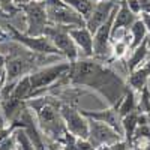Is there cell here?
Masks as SVG:
<instances>
[{
  "label": "cell",
  "mask_w": 150,
  "mask_h": 150,
  "mask_svg": "<svg viewBox=\"0 0 150 150\" xmlns=\"http://www.w3.org/2000/svg\"><path fill=\"white\" fill-rule=\"evenodd\" d=\"M116 107H117V111H119L122 119L125 116L131 114V112L137 111V107H138V93H135L129 87L126 90V93H125V96L120 99V102Z\"/></svg>",
  "instance_id": "cell-16"
},
{
  "label": "cell",
  "mask_w": 150,
  "mask_h": 150,
  "mask_svg": "<svg viewBox=\"0 0 150 150\" xmlns=\"http://www.w3.org/2000/svg\"><path fill=\"white\" fill-rule=\"evenodd\" d=\"M150 143V125H141L137 128L134 138H132V146L134 147H143Z\"/></svg>",
  "instance_id": "cell-20"
},
{
  "label": "cell",
  "mask_w": 150,
  "mask_h": 150,
  "mask_svg": "<svg viewBox=\"0 0 150 150\" xmlns=\"http://www.w3.org/2000/svg\"><path fill=\"white\" fill-rule=\"evenodd\" d=\"M140 8H141V14L150 15V0H140Z\"/></svg>",
  "instance_id": "cell-27"
},
{
  "label": "cell",
  "mask_w": 150,
  "mask_h": 150,
  "mask_svg": "<svg viewBox=\"0 0 150 150\" xmlns=\"http://www.w3.org/2000/svg\"><path fill=\"white\" fill-rule=\"evenodd\" d=\"M117 6H119L117 0H108V2H98V3H95L90 17L87 18V21H86V27L89 29L92 33H95L102 24H105L110 20V17L114 14V11L117 9Z\"/></svg>",
  "instance_id": "cell-10"
},
{
  "label": "cell",
  "mask_w": 150,
  "mask_h": 150,
  "mask_svg": "<svg viewBox=\"0 0 150 150\" xmlns=\"http://www.w3.org/2000/svg\"><path fill=\"white\" fill-rule=\"evenodd\" d=\"M17 2V5L21 8V6H24V5H27V3H32V2H36V0H15Z\"/></svg>",
  "instance_id": "cell-30"
},
{
  "label": "cell",
  "mask_w": 150,
  "mask_h": 150,
  "mask_svg": "<svg viewBox=\"0 0 150 150\" xmlns=\"http://www.w3.org/2000/svg\"><path fill=\"white\" fill-rule=\"evenodd\" d=\"M14 135H15V138H17V144H18V149L17 150H36L33 143L30 141L29 138V135L27 132L24 131L23 128H18L14 131Z\"/></svg>",
  "instance_id": "cell-22"
},
{
  "label": "cell",
  "mask_w": 150,
  "mask_h": 150,
  "mask_svg": "<svg viewBox=\"0 0 150 150\" xmlns=\"http://www.w3.org/2000/svg\"><path fill=\"white\" fill-rule=\"evenodd\" d=\"M68 81L71 86L95 90L104 98V101H107L108 107L117 105L129 89L126 81L117 72L105 66V62L93 57H80L77 62L71 63Z\"/></svg>",
  "instance_id": "cell-1"
},
{
  "label": "cell",
  "mask_w": 150,
  "mask_h": 150,
  "mask_svg": "<svg viewBox=\"0 0 150 150\" xmlns=\"http://www.w3.org/2000/svg\"><path fill=\"white\" fill-rule=\"evenodd\" d=\"M8 39H9V35L6 33V30L3 29L2 24H0V44L5 42V41H8Z\"/></svg>",
  "instance_id": "cell-28"
},
{
  "label": "cell",
  "mask_w": 150,
  "mask_h": 150,
  "mask_svg": "<svg viewBox=\"0 0 150 150\" xmlns=\"http://www.w3.org/2000/svg\"><path fill=\"white\" fill-rule=\"evenodd\" d=\"M140 18L144 23V26L147 29V36H149V39H150V15L149 14H140Z\"/></svg>",
  "instance_id": "cell-26"
},
{
  "label": "cell",
  "mask_w": 150,
  "mask_h": 150,
  "mask_svg": "<svg viewBox=\"0 0 150 150\" xmlns=\"http://www.w3.org/2000/svg\"><path fill=\"white\" fill-rule=\"evenodd\" d=\"M147 114V120H149V123H150V112H146Z\"/></svg>",
  "instance_id": "cell-34"
},
{
  "label": "cell",
  "mask_w": 150,
  "mask_h": 150,
  "mask_svg": "<svg viewBox=\"0 0 150 150\" xmlns=\"http://www.w3.org/2000/svg\"><path fill=\"white\" fill-rule=\"evenodd\" d=\"M140 149H144V150H150V143H149V144H146V146H143V147H140Z\"/></svg>",
  "instance_id": "cell-31"
},
{
  "label": "cell",
  "mask_w": 150,
  "mask_h": 150,
  "mask_svg": "<svg viewBox=\"0 0 150 150\" xmlns=\"http://www.w3.org/2000/svg\"><path fill=\"white\" fill-rule=\"evenodd\" d=\"M129 36H131V50L137 48L140 44H143V41L147 38V29L144 26V23L141 18L137 20L131 29H129Z\"/></svg>",
  "instance_id": "cell-18"
},
{
  "label": "cell",
  "mask_w": 150,
  "mask_h": 150,
  "mask_svg": "<svg viewBox=\"0 0 150 150\" xmlns=\"http://www.w3.org/2000/svg\"><path fill=\"white\" fill-rule=\"evenodd\" d=\"M3 29L6 30V33L9 35L11 41H15L18 44H21L23 47H26L27 50L38 54H45V56H57L62 57V54L59 53V50L51 44V41L44 35V36H29L24 32H20L15 26H12L9 21H3L2 23Z\"/></svg>",
  "instance_id": "cell-4"
},
{
  "label": "cell",
  "mask_w": 150,
  "mask_h": 150,
  "mask_svg": "<svg viewBox=\"0 0 150 150\" xmlns=\"http://www.w3.org/2000/svg\"><path fill=\"white\" fill-rule=\"evenodd\" d=\"M149 48H150V39H149V36L146 38V39L143 41V44H140L137 48L131 50V53L128 54V59H126V71L128 74L135 71V69H138L141 68L147 59H149Z\"/></svg>",
  "instance_id": "cell-14"
},
{
  "label": "cell",
  "mask_w": 150,
  "mask_h": 150,
  "mask_svg": "<svg viewBox=\"0 0 150 150\" xmlns=\"http://www.w3.org/2000/svg\"><path fill=\"white\" fill-rule=\"evenodd\" d=\"M71 27H65V26H54V24H50L45 29V36L48 38L51 44L59 50V53L62 54L65 60H68L69 63H74L80 59V50L75 45L74 39L69 35Z\"/></svg>",
  "instance_id": "cell-5"
},
{
  "label": "cell",
  "mask_w": 150,
  "mask_h": 150,
  "mask_svg": "<svg viewBox=\"0 0 150 150\" xmlns=\"http://www.w3.org/2000/svg\"><path fill=\"white\" fill-rule=\"evenodd\" d=\"M149 78H150V71H149V68L146 65H143L141 68H138V69H135V71L128 74L126 84L135 93H140L144 87H147Z\"/></svg>",
  "instance_id": "cell-15"
},
{
  "label": "cell",
  "mask_w": 150,
  "mask_h": 150,
  "mask_svg": "<svg viewBox=\"0 0 150 150\" xmlns=\"http://www.w3.org/2000/svg\"><path fill=\"white\" fill-rule=\"evenodd\" d=\"M20 12H21V8L17 5L15 0H0V14H2L3 20L14 18Z\"/></svg>",
  "instance_id": "cell-21"
},
{
  "label": "cell",
  "mask_w": 150,
  "mask_h": 150,
  "mask_svg": "<svg viewBox=\"0 0 150 150\" xmlns=\"http://www.w3.org/2000/svg\"><path fill=\"white\" fill-rule=\"evenodd\" d=\"M0 18H2V14H0Z\"/></svg>",
  "instance_id": "cell-37"
},
{
  "label": "cell",
  "mask_w": 150,
  "mask_h": 150,
  "mask_svg": "<svg viewBox=\"0 0 150 150\" xmlns=\"http://www.w3.org/2000/svg\"><path fill=\"white\" fill-rule=\"evenodd\" d=\"M6 81V74H5V66H0V89L3 87Z\"/></svg>",
  "instance_id": "cell-29"
},
{
  "label": "cell",
  "mask_w": 150,
  "mask_h": 150,
  "mask_svg": "<svg viewBox=\"0 0 150 150\" xmlns=\"http://www.w3.org/2000/svg\"><path fill=\"white\" fill-rule=\"evenodd\" d=\"M117 2H122V0H117Z\"/></svg>",
  "instance_id": "cell-36"
},
{
  "label": "cell",
  "mask_w": 150,
  "mask_h": 150,
  "mask_svg": "<svg viewBox=\"0 0 150 150\" xmlns=\"http://www.w3.org/2000/svg\"><path fill=\"white\" fill-rule=\"evenodd\" d=\"M69 69H71V63L68 60H63V62H59V63L42 66L39 69H36L35 72H32L29 75V80L32 84V92H33L32 98L45 95V92L50 87L54 86L57 81L63 78L69 72Z\"/></svg>",
  "instance_id": "cell-3"
},
{
  "label": "cell",
  "mask_w": 150,
  "mask_h": 150,
  "mask_svg": "<svg viewBox=\"0 0 150 150\" xmlns=\"http://www.w3.org/2000/svg\"><path fill=\"white\" fill-rule=\"evenodd\" d=\"M74 150H96V149L93 147V144L87 138H77Z\"/></svg>",
  "instance_id": "cell-25"
},
{
  "label": "cell",
  "mask_w": 150,
  "mask_h": 150,
  "mask_svg": "<svg viewBox=\"0 0 150 150\" xmlns=\"http://www.w3.org/2000/svg\"><path fill=\"white\" fill-rule=\"evenodd\" d=\"M147 60H150V48H149V59Z\"/></svg>",
  "instance_id": "cell-35"
},
{
  "label": "cell",
  "mask_w": 150,
  "mask_h": 150,
  "mask_svg": "<svg viewBox=\"0 0 150 150\" xmlns=\"http://www.w3.org/2000/svg\"><path fill=\"white\" fill-rule=\"evenodd\" d=\"M60 114L65 122L66 131L75 138H89V119L84 117L77 107L62 104Z\"/></svg>",
  "instance_id": "cell-8"
},
{
  "label": "cell",
  "mask_w": 150,
  "mask_h": 150,
  "mask_svg": "<svg viewBox=\"0 0 150 150\" xmlns=\"http://www.w3.org/2000/svg\"><path fill=\"white\" fill-rule=\"evenodd\" d=\"M144 65H146V66L149 68V71H150V60H147V62H146V63H144Z\"/></svg>",
  "instance_id": "cell-32"
},
{
  "label": "cell",
  "mask_w": 150,
  "mask_h": 150,
  "mask_svg": "<svg viewBox=\"0 0 150 150\" xmlns=\"http://www.w3.org/2000/svg\"><path fill=\"white\" fill-rule=\"evenodd\" d=\"M137 111L150 112V90H149V87H144L138 93V107H137Z\"/></svg>",
  "instance_id": "cell-23"
},
{
  "label": "cell",
  "mask_w": 150,
  "mask_h": 150,
  "mask_svg": "<svg viewBox=\"0 0 150 150\" xmlns=\"http://www.w3.org/2000/svg\"><path fill=\"white\" fill-rule=\"evenodd\" d=\"M122 128H123V140L128 141L132 146L134 134H135L137 128H138V111H134V112H131V114L125 116L122 119Z\"/></svg>",
  "instance_id": "cell-17"
},
{
  "label": "cell",
  "mask_w": 150,
  "mask_h": 150,
  "mask_svg": "<svg viewBox=\"0 0 150 150\" xmlns=\"http://www.w3.org/2000/svg\"><path fill=\"white\" fill-rule=\"evenodd\" d=\"M17 149H18V144H17V138L14 134L0 143V150H17Z\"/></svg>",
  "instance_id": "cell-24"
},
{
  "label": "cell",
  "mask_w": 150,
  "mask_h": 150,
  "mask_svg": "<svg viewBox=\"0 0 150 150\" xmlns=\"http://www.w3.org/2000/svg\"><path fill=\"white\" fill-rule=\"evenodd\" d=\"M21 12L26 18V30L24 33L29 36H44L45 29L50 26L47 6L42 0L27 3L21 6Z\"/></svg>",
  "instance_id": "cell-6"
},
{
  "label": "cell",
  "mask_w": 150,
  "mask_h": 150,
  "mask_svg": "<svg viewBox=\"0 0 150 150\" xmlns=\"http://www.w3.org/2000/svg\"><path fill=\"white\" fill-rule=\"evenodd\" d=\"M27 107L33 111L41 132L51 143H59L66 134L65 122L60 114L62 102L53 95L36 96L27 101Z\"/></svg>",
  "instance_id": "cell-2"
},
{
  "label": "cell",
  "mask_w": 150,
  "mask_h": 150,
  "mask_svg": "<svg viewBox=\"0 0 150 150\" xmlns=\"http://www.w3.org/2000/svg\"><path fill=\"white\" fill-rule=\"evenodd\" d=\"M93 3H98V2H108V0H92Z\"/></svg>",
  "instance_id": "cell-33"
},
{
  "label": "cell",
  "mask_w": 150,
  "mask_h": 150,
  "mask_svg": "<svg viewBox=\"0 0 150 150\" xmlns=\"http://www.w3.org/2000/svg\"><path fill=\"white\" fill-rule=\"evenodd\" d=\"M87 140L98 150L101 147H107V146L122 141L123 137L114 128H111L110 125L89 119V138Z\"/></svg>",
  "instance_id": "cell-9"
},
{
  "label": "cell",
  "mask_w": 150,
  "mask_h": 150,
  "mask_svg": "<svg viewBox=\"0 0 150 150\" xmlns=\"http://www.w3.org/2000/svg\"><path fill=\"white\" fill-rule=\"evenodd\" d=\"M63 2L77 12L78 15H81L84 18V21H87V18L90 17L92 11H93V6L95 3L92 0H63Z\"/></svg>",
  "instance_id": "cell-19"
},
{
  "label": "cell",
  "mask_w": 150,
  "mask_h": 150,
  "mask_svg": "<svg viewBox=\"0 0 150 150\" xmlns=\"http://www.w3.org/2000/svg\"><path fill=\"white\" fill-rule=\"evenodd\" d=\"M81 114L87 119L98 120L110 125L111 128H114L122 137H123V128H122V117L117 111V107H108L104 110H80Z\"/></svg>",
  "instance_id": "cell-11"
},
{
  "label": "cell",
  "mask_w": 150,
  "mask_h": 150,
  "mask_svg": "<svg viewBox=\"0 0 150 150\" xmlns=\"http://www.w3.org/2000/svg\"><path fill=\"white\" fill-rule=\"evenodd\" d=\"M140 18V15L134 14V12L129 9V6L126 5L125 0L119 2V8L116 12V17H114V23H112V32L116 30H126L129 32L131 26Z\"/></svg>",
  "instance_id": "cell-13"
},
{
  "label": "cell",
  "mask_w": 150,
  "mask_h": 150,
  "mask_svg": "<svg viewBox=\"0 0 150 150\" xmlns=\"http://www.w3.org/2000/svg\"><path fill=\"white\" fill-rule=\"evenodd\" d=\"M69 35L78 47L83 57H93V33L87 27H74L69 30Z\"/></svg>",
  "instance_id": "cell-12"
},
{
  "label": "cell",
  "mask_w": 150,
  "mask_h": 150,
  "mask_svg": "<svg viewBox=\"0 0 150 150\" xmlns=\"http://www.w3.org/2000/svg\"><path fill=\"white\" fill-rule=\"evenodd\" d=\"M50 24L65 27H86V21L74 9H71L65 2L60 5H45Z\"/></svg>",
  "instance_id": "cell-7"
}]
</instances>
